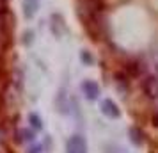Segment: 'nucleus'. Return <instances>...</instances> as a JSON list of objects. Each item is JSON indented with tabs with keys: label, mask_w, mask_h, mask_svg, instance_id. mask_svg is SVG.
Instances as JSON below:
<instances>
[{
	"label": "nucleus",
	"mask_w": 158,
	"mask_h": 153,
	"mask_svg": "<svg viewBox=\"0 0 158 153\" xmlns=\"http://www.w3.org/2000/svg\"><path fill=\"white\" fill-rule=\"evenodd\" d=\"M18 135H22L20 141H23V142H32V141L36 139V134L32 130H27V128H22V130L18 132Z\"/></svg>",
	"instance_id": "9"
},
{
	"label": "nucleus",
	"mask_w": 158,
	"mask_h": 153,
	"mask_svg": "<svg viewBox=\"0 0 158 153\" xmlns=\"http://www.w3.org/2000/svg\"><path fill=\"white\" fill-rule=\"evenodd\" d=\"M22 43L25 45V46H30V45H32V41H34V32H32V30H25V32H23L22 34Z\"/></svg>",
	"instance_id": "12"
},
{
	"label": "nucleus",
	"mask_w": 158,
	"mask_h": 153,
	"mask_svg": "<svg viewBox=\"0 0 158 153\" xmlns=\"http://www.w3.org/2000/svg\"><path fill=\"white\" fill-rule=\"evenodd\" d=\"M27 153H43V148H41V144H34L32 148L27 150Z\"/></svg>",
	"instance_id": "13"
},
{
	"label": "nucleus",
	"mask_w": 158,
	"mask_h": 153,
	"mask_svg": "<svg viewBox=\"0 0 158 153\" xmlns=\"http://www.w3.org/2000/svg\"><path fill=\"white\" fill-rule=\"evenodd\" d=\"M50 29H52V34L55 37H62L66 32V23H64V18L59 15V13H53L50 16Z\"/></svg>",
	"instance_id": "4"
},
{
	"label": "nucleus",
	"mask_w": 158,
	"mask_h": 153,
	"mask_svg": "<svg viewBox=\"0 0 158 153\" xmlns=\"http://www.w3.org/2000/svg\"><path fill=\"white\" fill-rule=\"evenodd\" d=\"M126 70L130 71V77H139L144 71V64L140 61H131V62L126 64Z\"/></svg>",
	"instance_id": "7"
},
{
	"label": "nucleus",
	"mask_w": 158,
	"mask_h": 153,
	"mask_svg": "<svg viewBox=\"0 0 158 153\" xmlns=\"http://www.w3.org/2000/svg\"><path fill=\"white\" fill-rule=\"evenodd\" d=\"M66 153H87V141L80 134H73L66 141Z\"/></svg>",
	"instance_id": "1"
},
{
	"label": "nucleus",
	"mask_w": 158,
	"mask_h": 153,
	"mask_svg": "<svg viewBox=\"0 0 158 153\" xmlns=\"http://www.w3.org/2000/svg\"><path fill=\"white\" fill-rule=\"evenodd\" d=\"M6 32H7V20H6V11L0 7V39L6 37Z\"/></svg>",
	"instance_id": "10"
},
{
	"label": "nucleus",
	"mask_w": 158,
	"mask_h": 153,
	"mask_svg": "<svg viewBox=\"0 0 158 153\" xmlns=\"http://www.w3.org/2000/svg\"><path fill=\"white\" fill-rule=\"evenodd\" d=\"M130 139L135 146H140L144 144V132L139 128V126H131L130 128Z\"/></svg>",
	"instance_id": "6"
},
{
	"label": "nucleus",
	"mask_w": 158,
	"mask_h": 153,
	"mask_svg": "<svg viewBox=\"0 0 158 153\" xmlns=\"http://www.w3.org/2000/svg\"><path fill=\"white\" fill-rule=\"evenodd\" d=\"M101 112L107 117H110V119H119L121 117V109H119V105L112 98H105L101 102Z\"/></svg>",
	"instance_id": "3"
},
{
	"label": "nucleus",
	"mask_w": 158,
	"mask_h": 153,
	"mask_svg": "<svg viewBox=\"0 0 158 153\" xmlns=\"http://www.w3.org/2000/svg\"><path fill=\"white\" fill-rule=\"evenodd\" d=\"M80 61L84 62V66H91L93 64V55L89 50H82L80 52Z\"/></svg>",
	"instance_id": "11"
},
{
	"label": "nucleus",
	"mask_w": 158,
	"mask_h": 153,
	"mask_svg": "<svg viewBox=\"0 0 158 153\" xmlns=\"http://www.w3.org/2000/svg\"><path fill=\"white\" fill-rule=\"evenodd\" d=\"M80 89L89 102H96L101 95V87L98 86V82L91 80V79H85V80L80 84Z\"/></svg>",
	"instance_id": "2"
},
{
	"label": "nucleus",
	"mask_w": 158,
	"mask_h": 153,
	"mask_svg": "<svg viewBox=\"0 0 158 153\" xmlns=\"http://www.w3.org/2000/svg\"><path fill=\"white\" fill-rule=\"evenodd\" d=\"M29 123L32 125L34 130H41V128H43V119L37 116L36 112H30L29 114Z\"/></svg>",
	"instance_id": "8"
},
{
	"label": "nucleus",
	"mask_w": 158,
	"mask_h": 153,
	"mask_svg": "<svg viewBox=\"0 0 158 153\" xmlns=\"http://www.w3.org/2000/svg\"><path fill=\"white\" fill-rule=\"evenodd\" d=\"M22 9H23V16L27 20H32L36 16L37 9H39V0H22Z\"/></svg>",
	"instance_id": "5"
}]
</instances>
